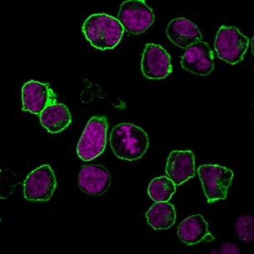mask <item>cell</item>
<instances>
[{
    "instance_id": "cell-1",
    "label": "cell",
    "mask_w": 254,
    "mask_h": 254,
    "mask_svg": "<svg viewBox=\"0 0 254 254\" xmlns=\"http://www.w3.org/2000/svg\"><path fill=\"white\" fill-rule=\"evenodd\" d=\"M110 146L118 158L135 161L142 158L148 150V133L140 127L124 123L115 126L110 133Z\"/></svg>"
},
{
    "instance_id": "cell-2",
    "label": "cell",
    "mask_w": 254,
    "mask_h": 254,
    "mask_svg": "<svg viewBox=\"0 0 254 254\" xmlns=\"http://www.w3.org/2000/svg\"><path fill=\"white\" fill-rule=\"evenodd\" d=\"M120 20L107 13H94L83 23V33L89 44L98 50H113L125 33Z\"/></svg>"
},
{
    "instance_id": "cell-3",
    "label": "cell",
    "mask_w": 254,
    "mask_h": 254,
    "mask_svg": "<svg viewBox=\"0 0 254 254\" xmlns=\"http://www.w3.org/2000/svg\"><path fill=\"white\" fill-rule=\"evenodd\" d=\"M108 122L104 116L90 119L83 129L77 146V154L83 161L94 160L104 153L106 147Z\"/></svg>"
},
{
    "instance_id": "cell-4",
    "label": "cell",
    "mask_w": 254,
    "mask_h": 254,
    "mask_svg": "<svg viewBox=\"0 0 254 254\" xmlns=\"http://www.w3.org/2000/svg\"><path fill=\"white\" fill-rule=\"evenodd\" d=\"M197 174L207 202L225 199L233 181L234 172L220 165L204 164L198 168Z\"/></svg>"
},
{
    "instance_id": "cell-5",
    "label": "cell",
    "mask_w": 254,
    "mask_h": 254,
    "mask_svg": "<svg viewBox=\"0 0 254 254\" xmlns=\"http://www.w3.org/2000/svg\"><path fill=\"white\" fill-rule=\"evenodd\" d=\"M249 45V39L234 26L221 27L216 35L214 48L218 58L230 64L244 60Z\"/></svg>"
},
{
    "instance_id": "cell-6",
    "label": "cell",
    "mask_w": 254,
    "mask_h": 254,
    "mask_svg": "<svg viewBox=\"0 0 254 254\" xmlns=\"http://www.w3.org/2000/svg\"><path fill=\"white\" fill-rule=\"evenodd\" d=\"M118 19L126 31L140 34L152 26L155 15L145 0H126L120 6Z\"/></svg>"
},
{
    "instance_id": "cell-7",
    "label": "cell",
    "mask_w": 254,
    "mask_h": 254,
    "mask_svg": "<svg viewBox=\"0 0 254 254\" xmlns=\"http://www.w3.org/2000/svg\"><path fill=\"white\" fill-rule=\"evenodd\" d=\"M56 187L55 172L50 165L44 164L33 170L24 180V197L28 201L46 202L52 197Z\"/></svg>"
},
{
    "instance_id": "cell-8",
    "label": "cell",
    "mask_w": 254,
    "mask_h": 254,
    "mask_svg": "<svg viewBox=\"0 0 254 254\" xmlns=\"http://www.w3.org/2000/svg\"><path fill=\"white\" fill-rule=\"evenodd\" d=\"M143 75L149 79H164L172 73L171 57L161 45H146L141 60Z\"/></svg>"
},
{
    "instance_id": "cell-9",
    "label": "cell",
    "mask_w": 254,
    "mask_h": 254,
    "mask_svg": "<svg viewBox=\"0 0 254 254\" xmlns=\"http://www.w3.org/2000/svg\"><path fill=\"white\" fill-rule=\"evenodd\" d=\"M181 66L196 75H208L214 69L213 51L207 43L200 40L185 50Z\"/></svg>"
},
{
    "instance_id": "cell-10",
    "label": "cell",
    "mask_w": 254,
    "mask_h": 254,
    "mask_svg": "<svg viewBox=\"0 0 254 254\" xmlns=\"http://www.w3.org/2000/svg\"><path fill=\"white\" fill-rule=\"evenodd\" d=\"M22 103L24 111L39 115L50 104L56 103V96L47 83L30 80L22 88Z\"/></svg>"
},
{
    "instance_id": "cell-11",
    "label": "cell",
    "mask_w": 254,
    "mask_h": 254,
    "mask_svg": "<svg viewBox=\"0 0 254 254\" xmlns=\"http://www.w3.org/2000/svg\"><path fill=\"white\" fill-rule=\"evenodd\" d=\"M78 187L91 196L104 194L111 184V174L101 165L83 167L78 176Z\"/></svg>"
},
{
    "instance_id": "cell-12",
    "label": "cell",
    "mask_w": 254,
    "mask_h": 254,
    "mask_svg": "<svg viewBox=\"0 0 254 254\" xmlns=\"http://www.w3.org/2000/svg\"><path fill=\"white\" fill-rule=\"evenodd\" d=\"M165 172L176 186H180L194 177V154L190 150L173 151L169 153Z\"/></svg>"
},
{
    "instance_id": "cell-13",
    "label": "cell",
    "mask_w": 254,
    "mask_h": 254,
    "mask_svg": "<svg viewBox=\"0 0 254 254\" xmlns=\"http://www.w3.org/2000/svg\"><path fill=\"white\" fill-rule=\"evenodd\" d=\"M166 34L174 45L184 50L202 40V38L198 27L185 18L173 19L167 27Z\"/></svg>"
},
{
    "instance_id": "cell-14",
    "label": "cell",
    "mask_w": 254,
    "mask_h": 254,
    "mask_svg": "<svg viewBox=\"0 0 254 254\" xmlns=\"http://www.w3.org/2000/svg\"><path fill=\"white\" fill-rule=\"evenodd\" d=\"M178 236L186 245H194L205 239L207 241L214 239L208 231V224L201 214L190 216L182 221L178 228Z\"/></svg>"
},
{
    "instance_id": "cell-15",
    "label": "cell",
    "mask_w": 254,
    "mask_h": 254,
    "mask_svg": "<svg viewBox=\"0 0 254 254\" xmlns=\"http://www.w3.org/2000/svg\"><path fill=\"white\" fill-rule=\"evenodd\" d=\"M39 120L42 126L50 133H59L67 128L71 122L72 117L67 107L63 104H50L41 114Z\"/></svg>"
},
{
    "instance_id": "cell-16",
    "label": "cell",
    "mask_w": 254,
    "mask_h": 254,
    "mask_svg": "<svg viewBox=\"0 0 254 254\" xmlns=\"http://www.w3.org/2000/svg\"><path fill=\"white\" fill-rule=\"evenodd\" d=\"M146 218L155 230L169 229L175 223L176 211L169 202H156L146 213Z\"/></svg>"
},
{
    "instance_id": "cell-17",
    "label": "cell",
    "mask_w": 254,
    "mask_h": 254,
    "mask_svg": "<svg viewBox=\"0 0 254 254\" xmlns=\"http://www.w3.org/2000/svg\"><path fill=\"white\" fill-rule=\"evenodd\" d=\"M175 192L176 184L169 177L155 178L148 185V196L155 202H169Z\"/></svg>"
},
{
    "instance_id": "cell-18",
    "label": "cell",
    "mask_w": 254,
    "mask_h": 254,
    "mask_svg": "<svg viewBox=\"0 0 254 254\" xmlns=\"http://www.w3.org/2000/svg\"><path fill=\"white\" fill-rule=\"evenodd\" d=\"M235 231L240 240L251 244L254 243V217L250 214L239 216L235 222Z\"/></svg>"
},
{
    "instance_id": "cell-19",
    "label": "cell",
    "mask_w": 254,
    "mask_h": 254,
    "mask_svg": "<svg viewBox=\"0 0 254 254\" xmlns=\"http://www.w3.org/2000/svg\"><path fill=\"white\" fill-rule=\"evenodd\" d=\"M240 253L239 248L237 245L234 244H230V243H227L222 245L220 249V254H238Z\"/></svg>"
},
{
    "instance_id": "cell-20",
    "label": "cell",
    "mask_w": 254,
    "mask_h": 254,
    "mask_svg": "<svg viewBox=\"0 0 254 254\" xmlns=\"http://www.w3.org/2000/svg\"><path fill=\"white\" fill-rule=\"evenodd\" d=\"M251 50L253 55H254V36L253 37V39L251 40Z\"/></svg>"
}]
</instances>
